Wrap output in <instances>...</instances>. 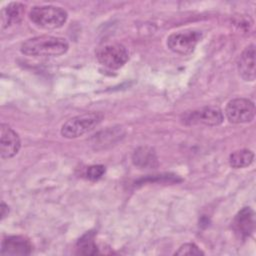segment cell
I'll return each mask as SVG.
<instances>
[{"instance_id":"obj_15","label":"cell","mask_w":256,"mask_h":256,"mask_svg":"<svg viewBox=\"0 0 256 256\" xmlns=\"http://www.w3.org/2000/svg\"><path fill=\"white\" fill-rule=\"evenodd\" d=\"M77 253L82 255H95L98 253V248L94 241L93 232H87L78 240Z\"/></svg>"},{"instance_id":"obj_6","label":"cell","mask_w":256,"mask_h":256,"mask_svg":"<svg viewBox=\"0 0 256 256\" xmlns=\"http://www.w3.org/2000/svg\"><path fill=\"white\" fill-rule=\"evenodd\" d=\"M181 120L186 125L217 126L223 122L224 116L218 107L207 106L184 113Z\"/></svg>"},{"instance_id":"obj_2","label":"cell","mask_w":256,"mask_h":256,"mask_svg":"<svg viewBox=\"0 0 256 256\" xmlns=\"http://www.w3.org/2000/svg\"><path fill=\"white\" fill-rule=\"evenodd\" d=\"M67 12L57 6H35L29 12V19L38 27L44 29H57L67 20Z\"/></svg>"},{"instance_id":"obj_11","label":"cell","mask_w":256,"mask_h":256,"mask_svg":"<svg viewBox=\"0 0 256 256\" xmlns=\"http://www.w3.org/2000/svg\"><path fill=\"white\" fill-rule=\"evenodd\" d=\"M239 75L245 81L255 80V46L254 44L246 47L241 53L238 61Z\"/></svg>"},{"instance_id":"obj_18","label":"cell","mask_w":256,"mask_h":256,"mask_svg":"<svg viewBox=\"0 0 256 256\" xmlns=\"http://www.w3.org/2000/svg\"><path fill=\"white\" fill-rule=\"evenodd\" d=\"M8 212H9L8 206L4 202H2L1 203V219L5 218L8 215Z\"/></svg>"},{"instance_id":"obj_3","label":"cell","mask_w":256,"mask_h":256,"mask_svg":"<svg viewBox=\"0 0 256 256\" xmlns=\"http://www.w3.org/2000/svg\"><path fill=\"white\" fill-rule=\"evenodd\" d=\"M103 118L104 115L100 112H89L72 117L62 125L61 135L69 139L80 137L98 126Z\"/></svg>"},{"instance_id":"obj_10","label":"cell","mask_w":256,"mask_h":256,"mask_svg":"<svg viewBox=\"0 0 256 256\" xmlns=\"http://www.w3.org/2000/svg\"><path fill=\"white\" fill-rule=\"evenodd\" d=\"M235 232L242 238L250 236L255 228V215L250 207L242 208L233 220Z\"/></svg>"},{"instance_id":"obj_17","label":"cell","mask_w":256,"mask_h":256,"mask_svg":"<svg viewBox=\"0 0 256 256\" xmlns=\"http://www.w3.org/2000/svg\"><path fill=\"white\" fill-rule=\"evenodd\" d=\"M105 173V167L103 165H92L86 170V177L89 180H98Z\"/></svg>"},{"instance_id":"obj_12","label":"cell","mask_w":256,"mask_h":256,"mask_svg":"<svg viewBox=\"0 0 256 256\" xmlns=\"http://www.w3.org/2000/svg\"><path fill=\"white\" fill-rule=\"evenodd\" d=\"M132 162L135 166L142 169H150L157 166V156L154 149L143 146L137 148L132 155Z\"/></svg>"},{"instance_id":"obj_14","label":"cell","mask_w":256,"mask_h":256,"mask_svg":"<svg viewBox=\"0 0 256 256\" xmlns=\"http://www.w3.org/2000/svg\"><path fill=\"white\" fill-rule=\"evenodd\" d=\"M254 160V153L249 149L236 150L229 156V165L232 168L240 169L248 167Z\"/></svg>"},{"instance_id":"obj_13","label":"cell","mask_w":256,"mask_h":256,"mask_svg":"<svg viewBox=\"0 0 256 256\" xmlns=\"http://www.w3.org/2000/svg\"><path fill=\"white\" fill-rule=\"evenodd\" d=\"M25 6L19 2H13L8 4L2 10V24L3 27L10 26L11 24L18 23L24 14Z\"/></svg>"},{"instance_id":"obj_16","label":"cell","mask_w":256,"mask_h":256,"mask_svg":"<svg viewBox=\"0 0 256 256\" xmlns=\"http://www.w3.org/2000/svg\"><path fill=\"white\" fill-rule=\"evenodd\" d=\"M203 251L194 243H185L179 247L175 252V255H187V256H199L203 255Z\"/></svg>"},{"instance_id":"obj_4","label":"cell","mask_w":256,"mask_h":256,"mask_svg":"<svg viewBox=\"0 0 256 256\" xmlns=\"http://www.w3.org/2000/svg\"><path fill=\"white\" fill-rule=\"evenodd\" d=\"M202 39V32L196 29H186L172 33L167 38L168 48L180 55L192 53Z\"/></svg>"},{"instance_id":"obj_1","label":"cell","mask_w":256,"mask_h":256,"mask_svg":"<svg viewBox=\"0 0 256 256\" xmlns=\"http://www.w3.org/2000/svg\"><path fill=\"white\" fill-rule=\"evenodd\" d=\"M69 48L65 38L51 35H40L27 39L21 45V52L27 56L50 57L59 56Z\"/></svg>"},{"instance_id":"obj_9","label":"cell","mask_w":256,"mask_h":256,"mask_svg":"<svg viewBox=\"0 0 256 256\" xmlns=\"http://www.w3.org/2000/svg\"><path fill=\"white\" fill-rule=\"evenodd\" d=\"M31 252L32 244L24 236H8L1 243L0 253L2 255H29Z\"/></svg>"},{"instance_id":"obj_8","label":"cell","mask_w":256,"mask_h":256,"mask_svg":"<svg viewBox=\"0 0 256 256\" xmlns=\"http://www.w3.org/2000/svg\"><path fill=\"white\" fill-rule=\"evenodd\" d=\"M21 147L18 134L7 124L0 126V155L3 159L15 156Z\"/></svg>"},{"instance_id":"obj_7","label":"cell","mask_w":256,"mask_h":256,"mask_svg":"<svg viewBox=\"0 0 256 256\" xmlns=\"http://www.w3.org/2000/svg\"><path fill=\"white\" fill-rule=\"evenodd\" d=\"M225 115L231 123H248L252 121L255 116V105L249 99L235 98L227 103Z\"/></svg>"},{"instance_id":"obj_5","label":"cell","mask_w":256,"mask_h":256,"mask_svg":"<svg viewBox=\"0 0 256 256\" xmlns=\"http://www.w3.org/2000/svg\"><path fill=\"white\" fill-rule=\"evenodd\" d=\"M96 58L101 65L109 69H119L128 61L129 53L122 44L109 43L97 50Z\"/></svg>"}]
</instances>
